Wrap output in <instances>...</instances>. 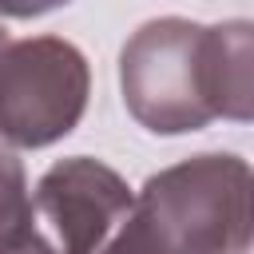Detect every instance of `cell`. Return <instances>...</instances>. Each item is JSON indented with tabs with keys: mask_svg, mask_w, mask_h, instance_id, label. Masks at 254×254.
<instances>
[{
	"mask_svg": "<svg viewBox=\"0 0 254 254\" xmlns=\"http://www.w3.org/2000/svg\"><path fill=\"white\" fill-rule=\"evenodd\" d=\"M127 115L151 135H190L254 115V24L155 16L119 48Z\"/></svg>",
	"mask_w": 254,
	"mask_h": 254,
	"instance_id": "6da1fadb",
	"label": "cell"
},
{
	"mask_svg": "<svg viewBox=\"0 0 254 254\" xmlns=\"http://www.w3.org/2000/svg\"><path fill=\"white\" fill-rule=\"evenodd\" d=\"M250 163L234 151H202L151 175L99 254H246Z\"/></svg>",
	"mask_w": 254,
	"mask_h": 254,
	"instance_id": "7a4b0ae2",
	"label": "cell"
},
{
	"mask_svg": "<svg viewBox=\"0 0 254 254\" xmlns=\"http://www.w3.org/2000/svg\"><path fill=\"white\" fill-rule=\"evenodd\" d=\"M91 99L87 56L64 36L8 40L0 52V143L40 151L67 139Z\"/></svg>",
	"mask_w": 254,
	"mask_h": 254,
	"instance_id": "3957f363",
	"label": "cell"
},
{
	"mask_svg": "<svg viewBox=\"0 0 254 254\" xmlns=\"http://www.w3.org/2000/svg\"><path fill=\"white\" fill-rule=\"evenodd\" d=\"M127 179L91 155L56 159L28 194V218L60 254H99L131 206Z\"/></svg>",
	"mask_w": 254,
	"mask_h": 254,
	"instance_id": "277c9868",
	"label": "cell"
},
{
	"mask_svg": "<svg viewBox=\"0 0 254 254\" xmlns=\"http://www.w3.org/2000/svg\"><path fill=\"white\" fill-rule=\"evenodd\" d=\"M28 194H32V187H28V171H24L20 155L8 143H0V230H12L24 218Z\"/></svg>",
	"mask_w": 254,
	"mask_h": 254,
	"instance_id": "5b68a950",
	"label": "cell"
},
{
	"mask_svg": "<svg viewBox=\"0 0 254 254\" xmlns=\"http://www.w3.org/2000/svg\"><path fill=\"white\" fill-rule=\"evenodd\" d=\"M8 48V28H4V20H0V52Z\"/></svg>",
	"mask_w": 254,
	"mask_h": 254,
	"instance_id": "8992f818",
	"label": "cell"
}]
</instances>
